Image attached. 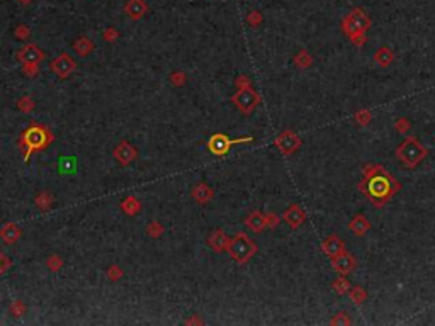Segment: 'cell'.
<instances>
[{"label":"cell","mask_w":435,"mask_h":326,"mask_svg":"<svg viewBox=\"0 0 435 326\" xmlns=\"http://www.w3.org/2000/svg\"><path fill=\"white\" fill-rule=\"evenodd\" d=\"M400 189V182L384 167L376 163H367L364 167V177L359 182V191L376 207L388 204Z\"/></svg>","instance_id":"1"},{"label":"cell","mask_w":435,"mask_h":326,"mask_svg":"<svg viewBox=\"0 0 435 326\" xmlns=\"http://www.w3.org/2000/svg\"><path fill=\"white\" fill-rule=\"evenodd\" d=\"M371 27V17L369 14L364 12V9L357 7L349 16L342 19V31L354 41L357 46H362L366 43L367 29Z\"/></svg>","instance_id":"2"},{"label":"cell","mask_w":435,"mask_h":326,"mask_svg":"<svg viewBox=\"0 0 435 326\" xmlns=\"http://www.w3.org/2000/svg\"><path fill=\"white\" fill-rule=\"evenodd\" d=\"M51 141H53L51 133L43 128V126H31V128H27L21 136V148L24 152V160H27L32 152L46 148Z\"/></svg>","instance_id":"3"},{"label":"cell","mask_w":435,"mask_h":326,"mask_svg":"<svg viewBox=\"0 0 435 326\" xmlns=\"http://www.w3.org/2000/svg\"><path fill=\"white\" fill-rule=\"evenodd\" d=\"M427 155H428L427 148L417 139V136H408V138L396 148V157H398L400 162L408 168H415Z\"/></svg>","instance_id":"4"},{"label":"cell","mask_w":435,"mask_h":326,"mask_svg":"<svg viewBox=\"0 0 435 326\" xmlns=\"http://www.w3.org/2000/svg\"><path fill=\"white\" fill-rule=\"evenodd\" d=\"M226 251L230 253V257L236 264H246V262L257 253V245H255V241L250 240L245 233H236L230 240L228 250Z\"/></svg>","instance_id":"5"},{"label":"cell","mask_w":435,"mask_h":326,"mask_svg":"<svg viewBox=\"0 0 435 326\" xmlns=\"http://www.w3.org/2000/svg\"><path fill=\"white\" fill-rule=\"evenodd\" d=\"M253 138L252 136H243V138H236V139H230L226 134H212L211 139L207 141V148L212 155H218V157H223L230 152V148L233 144H240V143H252Z\"/></svg>","instance_id":"6"},{"label":"cell","mask_w":435,"mask_h":326,"mask_svg":"<svg viewBox=\"0 0 435 326\" xmlns=\"http://www.w3.org/2000/svg\"><path fill=\"white\" fill-rule=\"evenodd\" d=\"M231 102H233L243 114H250L255 107L260 104V95L252 89V87H245V89H238V92L231 97Z\"/></svg>","instance_id":"7"},{"label":"cell","mask_w":435,"mask_h":326,"mask_svg":"<svg viewBox=\"0 0 435 326\" xmlns=\"http://www.w3.org/2000/svg\"><path fill=\"white\" fill-rule=\"evenodd\" d=\"M303 141L301 138L294 133V131H282L281 134L275 138V147L279 148V152L282 155H293L301 148Z\"/></svg>","instance_id":"8"},{"label":"cell","mask_w":435,"mask_h":326,"mask_svg":"<svg viewBox=\"0 0 435 326\" xmlns=\"http://www.w3.org/2000/svg\"><path fill=\"white\" fill-rule=\"evenodd\" d=\"M51 70L53 74L60 79H68V77L77 70V63L74 61V58L66 53H61L60 56H56L55 60L51 61Z\"/></svg>","instance_id":"9"},{"label":"cell","mask_w":435,"mask_h":326,"mask_svg":"<svg viewBox=\"0 0 435 326\" xmlns=\"http://www.w3.org/2000/svg\"><path fill=\"white\" fill-rule=\"evenodd\" d=\"M332 265H333V269H335L337 274L347 275L357 267V260H355V257L352 255V253L344 251L342 255H338L337 259L332 260Z\"/></svg>","instance_id":"10"},{"label":"cell","mask_w":435,"mask_h":326,"mask_svg":"<svg viewBox=\"0 0 435 326\" xmlns=\"http://www.w3.org/2000/svg\"><path fill=\"white\" fill-rule=\"evenodd\" d=\"M282 220L286 221L293 230H296V228H299L306 221V212H304V209L299 206V204H291V206L284 211Z\"/></svg>","instance_id":"11"},{"label":"cell","mask_w":435,"mask_h":326,"mask_svg":"<svg viewBox=\"0 0 435 326\" xmlns=\"http://www.w3.org/2000/svg\"><path fill=\"white\" fill-rule=\"evenodd\" d=\"M17 58H19V61H22V65H26V63L40 65V63L45 60V53H43V50H40L36 45H26L17 53Z\"/></svg>","instance_id":"12"},{"label":"cell","mask_w":435,"mask_h":326,"mask_svg":"<svg viewBox=\"0 0 435 326\" xmlns=\"http://www.w3.org/2000/svg\"><path fill=\"white\" fill-rule=\"evenodd\" d=\"M136 157H138L136 148H134L131 143H128V141L119 143L118 148L114 150V158L118 160L121 165H129L131 162L136 160Z\"/></svg>","instance_id":"13"},{"label":"cell","mask_w":435,"mask_h":326,"mask_svg":"<svg viewBox=\"0 0 435 326\" xmlns=\"http://www.w3.org/2000/svg\"><path fill=\"white\" fill-rule=\"evenodd\" d=\"M344 251H345V243H344V240H340L337 235L328 236L327 240L323 241V253H325V255L330 260L337 259V257L342 255Z\"/></svg>","instance_id":"14"},{"label":"cell","mask_w":435,"mask_h":326,"mask_svg":"<svg viewBox=\"0 0 435 326\" xmlns=\"http://www.w3.org/2000/svg\"><path fill=\"white\" fill-rule=\"evenodd\" d=\"M148 12V4L147 0H128L124 6V14L131 19V21H139L143 16Z\"/></svg>","instance_id":"15"},{"label":"cell","mask_w":435,"mask_h":326,"mask_svg":"<svg viewBox=\"0 0 435 326\" xmlns=\"http://www.w3.org/2000/svg\"><path fill=\"white\" fill-rule=\"evenodd\" d=\"M230 240H231V238L226 236V233H225V231L216 230L214 233H211V236H209V238H207V245H209V248H211L212 251L221 253V251L228 250Z\"/></svg>","instance_id":"16"},{"label":"cell","mask_w":435,"mask_h":326,"mask_svg":"<svg viewBox=\"0 0 435 326\" xmlns=\"http://www.w3.org/2000/svg\"><path fill=\"white\" fill-rule=\"evenodd\" d=\"M349 230L354 233L355 236H364L366 233L371 230V223L364 214H355L349 223Z\"/></svg>","instance_id":"17"},{"label":"cell","mask_w":435,"mask_h":326,"mask_svg":"<svg viewBox=\"0 0 435 326\" xmlns=\"http://www.w3.org/2000/svg\"><path fill=\"white\" fill-rule=\"evenodd\" d=\"M245 225L248 230H252L255 233H260L267 228V220H265V214H262L260 211H253L252 214H248V218L245 220Z\"/></svg>","instance_id":"18"},{"label":"cell","mask_w":435,"mask_h":326,"mask_svg":"<svg viewBox=\"0 0 435 326\" xmlns=\"http://www.w3.org/2000/svg\"><path fill=\"white\" fill-rule=\"evenodd\" d=\"M21 235H22L21 228H17L14 223H9V225L2 226V230H0V238H2V241L7 243V245L16 243L19 238H21Z\"/></svg>","instance_id":"19"},{"label":"cell","mask_w":435,"mask_h":326,"mask_svg":"<svg viewBox=\"0 0 435 326\" xmlns=\"http://www.w3.org/2000/svg\"><path fill=\"white\" fill-rule=\"evenodd\" d=\"M212 196H214V192H212V189L209 186H206V184H197V186L192 189V197H194L196 202L199 204H206L209 202Z\"/></svg>","instance_id":"20"},{"label":"cell","mask_w":435,"mask_h":326,"mask_svg":"<svg viewBox=\"0 0 435 326\" xmlns=\"http://www.w3.org/2000/svg\"><path fill=\"white\" fill-rule=\"evenodd\" d=\"M74 50H75V53H79L80 56H89L90 53L95 50V45L90 38L82 36L74 43Z\"/></svg>","instance_id":"21"},{"label":"cell","mask_w":435,"mask_h":326,"mask_svg":"<svg viewBox=\"0 0 435 326\" xmlns=\"http://www.w3.org/2000/svg\"><path fill=\"white\" fill-rule=\"evenodd\" d=\"M393 60H394V53L391 51L388 46L379 48V50L374 53V61L378 63V65H381V66L391 65V61H393Z\"/></svg>","instance_id":"22"},{"label":"cell","mask_w":435,"mask_h":326,"mask_svg":"<svg viewBox=\"0 0 435 326\" xmlns=\"http://www.w3.org/2000/svg\"><path fill=\"white\" fill-rule=\"evenodd\" d=\"M121 209H123L128 216H136V214L139 212V209H141V202H139L134 196H129L121 202Z\"/></svg>","instance_id":"23"},{"label":"cell","mask_w":435,"mask_h":326,"mask_svg":"<svg viewBox=\"0 0 435 326\" xmlns=\"http://www.w3.org/2000/svg\"><path fill=\"white\" fill-rule=\"evenodd\" d=\"M60 172L61 173H75L77 172V158H74V157L60 158Z\"/></svg>","instance_id":"24"},{"label":"cell","mask_w":435,"mask_h":326,"mask_svg":"<svg viewBox=\"0 0 435 326\" xmlns=\"http://www.w3.org/2000/svg\"><path fill=\"white\" fill-rule=\"evenodd\" d=\"M332 287H333V291H335L337 294L344 296V294H347V293H349L352 285H350V282L345 279V275H342V277H338L337 280H333Z\"/></svg>","instance_id":"25"},{"label":"cell","mask_w":435,"mask_h":326,"mask_svg":"<svg viewBox=\"0 0 435 326\" xmlns=\"http://www.w3.org/2000/svg\"><path fill=\"white\" fill-rule=\"evenodd\" d=\"M294 63H296L299 68H309L313 63V56L309 55L306 50H301L296 56H294Z\"/></svg>","instance_id":"26"},{"label":"cell","mask_w":435,"mask_h":326,"mask_svg":"<svg viewBox=\"0 0 435 326\" xmlns=\"http://www.w3.org/2000/svg\"><path fill=\"white\" fill-rule=\"evenodd\" d=\"M53 204V197L50 192H40L36 196V206L41 209V211H46V209H50Z\"/></svg>","instance_id":"27"},{"label":"cell","mask_w":435,"mask_h":326,"mask_svg":"<svg viewBox=\"0 0 435 326\" xmlns=\"http://www.w3.org/2000/svg\"><path fill=\"white\" fill-rule=\"evenodd\" d=\"M350 299L354 301L355 304H362L364 303V301L367 299V293L364 291V287H360V285H354V287H350Z\"/></svg>","instance_id":"28"},{"label":"cell","mask_w":435,"mask_h":326,"mask_svg":"<svg viewBox=\"0 0 435 326\" xmlns=\"http://www.w3.org/2000/svg\"><path fill=\"white\" fill-rule=\"evenodd\" d=\"M147 233L152 238H160L162 236V233H163V226H162V223H158V221H152L150 223V225L147 226Z\"/></svg>","instance_id":"29"},{"label":"cell","mask_w":435,"mask_h":326,"mask_svg":"<svg viewBox=\"0 0 435 326\" xmlns=\"http://www.w3.org/2000/svg\"><path fill=\"white\" fill-rule=\"evenodd\" d=\"M17 109L22 111V113H31L32 109H34V102H32L31 97H22L21 100L17 102Z\"/></svg>","instance_id":"30"},{"label":"cell","mask_w":435,"mask_h":326,"mask_svg":"<svg viewBox=\"0 0 435 326\" xmlns=\"http://www.w3.org/2000/svg\"><path fill=\"white\" fill-rule=\"evenodd\" d=\"M354 119H355V123L359 126H367L371 123V113H369V111H366V109H362V111H359V113H355Z\"/></svg>","instance_id":"31"},{"label":"cell","mask_w":435,"mask_h":326,"mask_svg":"<svg viewBox=\"0 0 435 326\" xmlns=\"http://www.w3.org/2000/svg\"><path fill=\"white\" fill-rule=\"evenodd\" d=\"M46 265H48V269H50V270L56 272V270H60L61 267H63V260H61V257H58V255H51L50 259L46 260Z\"/></svg>","instance_id":"32"},{"label":"cell","mask_w":435,"mask_h":326,"mask_svg":"<svg viewBox=\"0 0 435 326\" xmlns=\"http://www.w3.org/2000/svg\"><path fill=\"white\" fill-rule=\"evenodd\" d=\"M246 22H248L252 27L260 26V24H262V14H260L259 11H252L248 14V17H246Z\"/></svg>","instance_id":"33"},{"label":"cell","mask_w":435,"mask_h":326,"mask_svg":"<svg viewBox=\"0 0 435 326\" xmlns=\"http://www.w3.org/2000/svg\"><path fill=\"white\" fill-rule=\"evenodd\" d=\"M330 323L332 324H350V318L345 311H342V313H337L335 316H333Z\"/></svg>","instance_id":"34"},{"label":"cell","mask_w":435,"mask_h":326,"mask_svg":"<svg viewBox=\"0 0 435 326\" xmlns=\"http://www.w3.org/2000/svg\"><path fill=\"white\" fill-rule=\"evenodd\" d=\"M102 38H104V40L107 41V43H114V41L119 38V31H118L116 27H107V29H105V31L102 32Z\"/></svg>","instance_id":"35"},{"label":"cell","mask_w":435,"mask_h":326,"mask_svg":"<svg viewBox=\"0 0 435 326\" xmlns=\"http://www.w3.org/2000/svg\"><path fill=\"white\" fill-rule=\"evenodd\" d=\"M394 128H396V131H398V133H408L410 131V128H412V124H410V121L408 119H405V118H400L398 121H396V124H394Z\"/></svg>","instance_id":"36"},{"label":"cell","mask_w":435,"mask_h":326,"mask_svg":"<svg viewBox=\"0 0 435 326\" xmlns=\"http://www.w3.org/2000/svg\"><path fill=\"white\" fill-rule=\"evenodd\" d=\"M29 34H31V31H29L27 26H24V24H21V26L16 27V32H14V36L17 38V40H27Z\"/></svg>","instance_id":"37"},{"label":"cell","mask_w":435,"mask_h":326,"mask_svg":"<svg viewBox=\"0 0 435 326\" xmlns=\"http://www.w3.org/2000/svg\"><path fill=\"white\" fill-rule=\"evenodd\" d=\"M24 74L27 77H36L40 74V65H34V63H26L24 65Z\"/></svg>","instance_id":"38"},{"label":"cell","mask_w":435,"mask_h":326,"mask_svg":"<svg viewBox=\"0 0 435 326\" xmlns=\"http://www.w3.org/2000/svg\"><path fill=\"white\" fill-rule=\"evenodd\" d=\"M11 311L14 316H22L24 313H26V308H24V304L21 303V301H14V303L11 304Z\"/></svg>","instance_id":"39"},{"label":"cell","mask_w":435,"mask_h":326,"mask_svg":"<svg viewBox=\"0 0 435 326\" xmlns=\"http://www.w3.org/2000/svg\"><path fill=\"white\" fill-rule=\"evenodd\" d=\"M107 275H109V279L113 280V282H114V280H119L121 277H123V270H121L118 265H113V267H111V269L107 270Z\"/></svg>","instance_id":"40"},{"label":"cell","mask_w":435,"mask_h":326,"mask_svg":"<svg viewBox=\"0 0 435 326\" xmlns=\"http://www.w3.org/2000/svg\"><path fill=\"white\" fill-rule=\"evenodd\" d=\"M170 82L173 85L180 87V85H184V82H186V75H184L182 71H175V74L170 75Z\"/></svg>","instance_id":"41"},{"label":"cell","mask_w":435,"mask_h":326,"mask_svg":"<svg viewBox=\"0 0 435 326\" xmlns=\"http://www.w3.org/2000/svg\"><path fill=\"white\" fill-rule=\"evenodd\" d=\"M265 220H267V228H275L279 225V216L275 212H269V214H265Z\"/></svg>","instance_id":"42"},{"label":"cell","mask_w":435,"mask_h":326,"mask_svg":"<svg viewBox=\"0 0 435 326\" xmlns=\"http://www.w3.org/2000/svg\"><path fill=\"white\" fill-rule=\"evenodd\" d=\"M9 267H11V259H9V257H6L2 251H0V275H2L4 272L9 269Z\"/></svg>","instance_id":"43"},{"label":"cell","mask_w":435,"mask_h":326,"mask_svg":"<svg viewBox=\"0 0 435 326\" xmlns=\"http://www.w3.org/2000/svg\"><path fill=\"white\" fill-rule=\"evenodd\" d=\"M235 85L238 87V89H245V87H252V85H250V80H248V77H245V75H240L238 79H236Z\"/></svg>","instance_id":"44"},{"label":"cell","mask_w":435,"mask_h":326,"mask_svg":"<svg viewBox=\"0 0 435 326\" xmlns=\"http://www.w3.org/2000/svg\"><path fill=\"white\" fill-rule=\"evenodd\" d=\"M19 2H21V4H24V6H27V4H31L32 0H19Z\"/></svg>","instance_id":"45"}]
</instances>
